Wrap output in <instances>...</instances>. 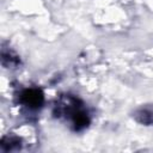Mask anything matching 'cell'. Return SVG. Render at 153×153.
I'll return each instance as SVG.
<instances>
[{
	"instance_id": "3",
	"label": "cell",
	"mask_w": 153,
	"mask_h": 153,
	"mask_svg": "<svg viewBox=\"0 0 153 153\" xmlns=\"http://www.w3.org/2000/svg\"><path fill=\"white\" fill-rule=\"evenodd\" d=\"M134 118L140 124L153 126V104L142 105L134 112Z\"/></svg>"
},
{
	"instance_id": "1",
	"label": "cell",
	"mask_w": 153,
	"mask_h": 153,
	"mask_svg": "<svg viewBox=\"0 0 153 153\" xmlns=\"http://www.w3.org/2000/svg\"><path fill=\"white\" fill-rule=\"evenodd\" d=\"M55 114L59 117H65L66 120L71 121L75 131L86 129L91 122L90 115L82 106L81 102L73 96L61 97L55 105Z\"/></svg>"
},
{
	"instance_id": "2",
	"label": "cell",
	"mask_w": 153,
	"mask_h": 153,
	"mask_svg": "<svg viewBox=\"0 0 153 153\" xmlns=\"http://www.w3.org/2000/svg\"><path fill=\"white\" fill-rule=\"evenodd\" d=\"M19 100L24 106L31 110H37L44 104V93L42 92V90L36 87L25 88L20 92Z\"/></svg>"
}]
</instances>
